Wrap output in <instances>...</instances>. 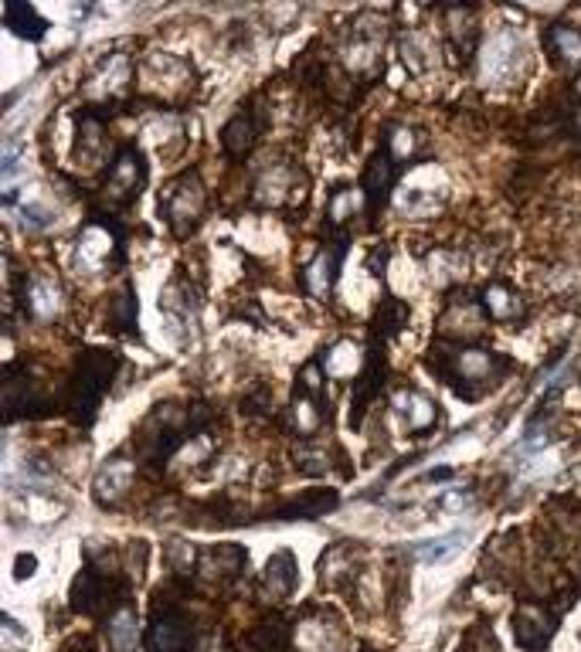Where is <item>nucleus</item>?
Wrapping results in <instances>:
<instances>
[{"instance_id": "obj_8", "label": "nucleus", "mask_w": 581, "mask_h": 652, "mask_svg": "<svg viewBox=\"0 0 581 652\" xmlns=\"http://www.w3.org/2000/svg\"><path fill=\"white\" fill-rule=\"evenodd\" d=\"M143 180H147V163H143V153L136 147H126L113 163V174H109L106 191L113 197V204H126L140 194Z\"/></svg>"}, {"instance_id": "obj_17", "label": "nucleus", "mask_w": 581, "mask_h": 652, "mask_svg": "<svg viewBox=\"0 0 581 652\" xmlns=\"http://www.w3.org/2000/svg\"><path fill=\"white\" fill-rule=\"evenodd\" d=\"M136 642H140V619L130 608H119L109 619V646H113V652H133Z\"/></svg>"}, {"instance_id": "obj_13", "label": "nucleus", "mask_w": 581, "mask_h": 652, "mask_svg": "<svg viewBox=\"0 0 581 652\" xmlns=\"http://www.w3.org/2000/svg\"><path fill=\"white\" fill-rule=\"evenodd\" d=\"M466 540H469V530H452V534H442V537H432V540L415 544L412 554L422 564H442V561H449V557H456L459 551H463Z\"/></svg>"}, {"instance_id": "obj_3", "label": "nucleus", "mask_w": 581, "mask_h": 652, "mask_svg": "<svg viewBox=\"0 0 581 652\" xmlns=\"http://www.w3.org/2000/svg\"><path fill=\"white\" fill-rule=\"evenodd\" d=\"M524 55H527L524 38H520L514 28L497 31V34H493V41H490V48H486V58H483L486 79L497 82V85L517 82L520 68H524Z\"/></svg>"}, {"instance_id": "obj_19", "label": "nucleus", "mask_w": 581, "mask_h": 652, "mask_svg": "<svg viewBox=\"0 0 581 652\" xmlns=\"http://www.w3.org/2000/svg\"><path fill=\"white\" fill-rule=\"evenodd\" d=\"M58 306H62V293H58L55 282L34 279L31 286H28V310L34 316H41V320H48V316L58 313Z\"/></svg>"}, {"instance_id": "obj_16", "label": "nucleus", "mask_w": 581, "mask_h": 652, "mask_svg": "<svg viewBox=\"0 0 581 652\" xmlns=\"http://www.w3.org/2000/svg\"><path fill=\"white\" fill-rule=\"evenodd\" d=\"M255 136H259V123L249 113H238L235 119H228L225 133H221V143L232 157H245L255 147Z\"/></svg>"}, {"instance_id": "obj_24", "label": "nucleus", "mask_w": 581, "mask_h": 652, "mask_svg": "<svg viewBox=\"0 0 581 652\" xmlns=\"http://www.w3.org/2000/svg\"><path fill=\"white\" fill-rule=\"evenodd\" d=\"M337 259H330V252H320L316 255V262L306 269V286H310V293H327L333 286V279H337Z\"/></svg>"}, {"instance_id": "obj_2", "label": "nucleus", "mask_w": 581, "mask_h": 652, "mask_svg": "<svg viewBox=\"0 0 581 652\" xmlns=\"http://www.w3.org/2000/svg\"><path fill=\"white\" fill-rule=\"evenodd\" d=\"M116 374V357L102 354V350H89L79 360V371L72 377V408L79 411L82 422H89L102 388L109 384V377Z\"/></svg>"}, {"instance_id": "obj_14", "label": "nucleus", "mask_w": 581, "mask_h": 652, "mask_svg": "<svg viewBox=\"0 0 581 652\" xmlns=\"http://www.w3.org/2000/svg\"><path fill=\"white\" fill-rule=\"evenodd\" d=\"M548 48L558 65L581 68V31L571 24H554L548 31Z\"/></svg>"}, {"instance_id": "obj_20", "label": "nucleus", "mask_w": 581, "mask_h": 652, "mask_svg": "<svg viewBox=\"0 0 581 652\" xmlns=\"http://www.w3.org/2000/svg\"><path fill=\"white\" fill-rule=\"evenodd\" d=\"M266 585L269 591H276V595H289V591L296 588V561L289 551H279L276 557L269 561L266 568Z\"/></svg>"}, {"instance_id": "obj_28", "label": "nucleus", "mask_w": 581, "mask_h": 652, "mask_svg": "<svg viewBox=\"0 0 581 652\" xmlns=\"http://www.w3.org/2000/svg\"><path fill=\"white\" fill-rule=\"evenodd\" d=\"M575 92H578V96H581V75H578V79H575Z\"/></svg>"}, {"instance_id": "obj_23", "label": "nucleus", "mask_w": 581, "mask_h": 652, "mask_svg": "<svg viewBox=\"0 0 581 652\" xmlns=\"http://www.w3.org/2000/svg\"><path fill=\"white\" fill-rule=\"evenodd\" d=\"M446 21H449V38L456 41L459 48H473L476 41V21H473V11L466 7H449L446 11Z\"/></svg>"}, {"instance_id": "obj_11", "label": "nucleus", "mask_w": 581, "mask_h": 652, "mask_svg": "<svg viewBox=\"0 0 581 652\" xmlns=\"http://www.w3.org/2000/svg\"><path fill=\"white\" fill-rule=\"evenodd\" d=\"M391 170H395V163H391V150H388V147L378 150L371 160H367V170H364V191H367V201H371V208H381V201H384V197H388Z\"/></svg>"}, {"instance_id": "obj_15", "label": "nucleus", "mask_w": 581, "mask_h": 652, "mask_svg": "<svg viewBox=\"0 0 581 652\" xmlns=\"http://www.w3.org/2000/svg\"><path fill=\"white\" fill-rule=\"evenodd\" d=\"M395 411L405 418V425L412 432H422V428H429L435 422V405L418 391H401L395 398Z\"/></svg>"}, {"instance_id": "obj_25", "label": "nucleus", "mask_w": 581, "mask_h": 652, "mask_svg": "<svg viewBox=\"0 0 581 652\" xmlns=\"http://www.w3.org/2000/svg\"><path fill=\"white\" fill-rule=\"evenodd\" d=\"M276 622H262L259 629L252 632V646L259 652H276V646L286 642V629H272Z\"/></svg>"}, {"instance_id": "obj_22", "label": "nucleus", "mask_w": 581, "mask_h": 652, "mask_svg": "<svg viewBox=\"0 0 581 652\" xmlns=\"http://www.w3.org/2000/svg\"><path fill=\"white\" fill-rule=\"evenodd\" d=\"M4 17H7V28H14L21 38H41L45 34V21H41L31 4H7Z\"/></svg>"}, {"instance_id": "obj_29", "label": "nucleus", "mask_w": 581, "mask_h": 652, "mask_svg": "<svg viewBox=\"0 0 581 652\" xmlns=\"http://www.w3.org/2000/svg\"><path fill=\"white\" fill-rule=\"evenodd\" d=\"M575 126H578V133H581V109H578V116H575Z\"/></svg>"}, {"instance_id": "obj_1", "label": "nucleus", "mask_w": 581, "mask_h": 652, "mask_svg": "<svg viewBox=\"0 0 581 652\" xmlns=\"http://www.w3.org/2000/svg\"><path fill=\"white\" fill-rule=\"evenodd\" d=\"M446 377L449 384H456L463 398H480L490 388H497L500 377L510 371V360L493 354V350H473V347H463L456 354H449L446 360Z\"/></svg>"}, {"instance_id": "obj_4", "label": "nucleus", "mask_w": 581, "mask_h": 652, "mask_svg": "<svg viewBox=\"0 0 581 652\" xmlns=\"http://www.w3.org/2000/svg\"><path fill=\"white\" fill-rule=\"evenodd\" d=\"M164 208H167V221L174 225L177 235H187L194 225L201 221L204 214V187L201 180L194 174H184L174 180V187L167 191L164 197Z\"/></svg>"}, {"instance_id": "obj_7", "label": "nucleus", "mask_w": 581, "mask_h": 652, "mask_svg": "<svg viewBox=\"0 0 581 652\" xmlns=\"http://www.w3.org/2000/svg\"><path fill=\"white\" fill-rule=\"evenodd\" d=\"M116 255H119V242L106 225L92 221L89 228H82L79 245H75V265H79V269L99 272V269H106Z\"/></svg>"}, {"instance_id": "obj_6", "label": "nucleus", "mask_w": 581, "mask_h": 652, "mask_svg": "<svg viewBox=\"0 0 581 652\" xmlns=\"http://www.w3.org/2000/svg\"><path fill=\"white\" fill-rule=\"evenodd\" d=\"M191 619L177 608L157 612L147 629V652H187L191 646Z\"/></svg>"}, {"instance_id": "obj_9", "label": "nucleus", "mask_w": 581, "mask_h": 652, "mask_svg": "<svg viewBox=\"0 0 581 652\" xmlns=\"http://www.w3.org/2000/svg\"><path fill=\"white\" fill-rule=\"evenodd\" d=\"M109 602H113V585H109V581L102 578L96 568L82 571L79 578H75V585H72V608H75V612L99 615V612H106Z\"/></svg>"}, {"instance_id": "obj_5", "label": "nucleus", "mask_w": 581, "mask_h": 652, "mask_svg": "<svg viewBox=\"0 0 581 652\" xmlns=\"http://www.w3.org/2000/svg\"><path fill=\"white\" fill-rule=\"evenodd\" d=\"M514 632H517V642L527 652H541L548 649V642L558 632V615L548 612L544 605L527 602L514 612Z\"/></svg>"}, {"instance_id": "obj_10", "label": "nucleus", "mask_w": 581, "mask_h": 652, "mask_svg": "<svg viewBox=\"0 0 581 652\" xmlns=\"http://www.w3.org/2000/svg\"><path fill=\"white\" fill-rule=\"evenodd\" d=\"M483 310L490 320H497V323H514L524 316V299H520L507 282H493V286H486V293H483Z\"/></svg>"}, {"instance_id": "obj_18", "label": "nucleus", "mask_w": 581, "mask_h": 652, "mask_svg": "<svg viewBox=\"0 0 581 652\" xmlns=\"http://www.w3.org/2000/svg\"><path fill=\"white\" fill-rule=\"evenodd\" d=\"M130 479H133L130 462H123V459L109 462V466L102 469L99 479H96V496H99L102 503L109 500V493H113V500H119V496L126 493V486H130Z\"/></svg>"}, {"instance_id": "obj_27", "label": "nucleus", "mask_w": 581, "mask_h": 652, "mask_svg": "<svg viewBox=\"0 0 581 652\" xmlns=\"http://www.w3.org/2000/svg\"><path fill=\"white\" fill-rule=\"evenodd\" d=\"M14 568H17V571H14L17 578L24 581V578H28V574H34V568H38V557H34V554H21V557H17Z\"/></svg>"}, {"instance_id": "obj_21", "label": "nucleus", "mask_w": 581, "mask_h": 652, "mask_svg": "<svg viewBox=\"0 0 581 652\" xmlns=\"http://www.w3.org/2000/svg\"><path fill=\"white\" fill-rule=\"evenodd\" d=\"M232 551H235V544H221V547L204 551L201 554V574H204V578H235V574L245 568V561L228 564L225 557H232Z\"/></svg>"}, {"instance_id": "obj_12", "label": "nucleus", "mask_w": 581, "mask_h": 652, "mask_svg": "<svg viewBox=\"0 0 581 652\" xmlns=\"http://www.w3.org/2000/svg\"><path fill=\"white\" fill-rule=\"evenodd\" d=\"M333 506H337V493H333V489H316V493L289 500L283 510H279V517L283 520H316L327 510H333Z\"/></svg>"}, {"instance_id": "obj_26", "label": "nucleus", "mask_w": 581, "mask_h": 652, "mask_svg": "<svg viewBox=\"0 0 581 652\" xmlns=\"http://www.w3.org/2000/svg\"><path fill=\"white\" fill-rule=\"evenodd\" d=\"M469 506V493L463 489V493H446L439 500V510H466Z\"/></svg>"}]
</instances>
